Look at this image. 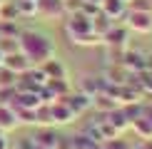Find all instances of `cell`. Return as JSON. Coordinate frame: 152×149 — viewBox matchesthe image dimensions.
I'll return each instance as SVG.
<instances>
[{
	"label": "cell",
	"instance_id": "obj_1",
	"mask_svg": "<svg viewBox=\"0 0 152 149\" xmlns=\"http://www.w3.org/2000/svg\"><path fill=\"white\" fill-rule=\"evenodd\" d=\"M18 45H20V52L30 60L33 67L48 62L50 57H55L53 40H50L45 33H40V30H23V33L18 35Z\"/></svg>",
	"mask_w": 152,
	"mask_h": 149
},
{
	"label": "cell",
	"instance_id": "obj_2",
	"mask_svg": "<svg viewBox=\"0 0 152 149\" xmlns=\"http://www.w3.org/2000/svg\"><path fill=\"white\" fill-rule=\"evenodd\" d=\"M65 33L75 45H100L102 37L92 30V20L82 12H72L65 22Z\"/></svg>",
	"mask_w": 152,
	"mask_h": 149
},
{
	"label": "cell",
	"instance_id": "obj_3",
	"mask_svg": "<svg viewBox=\"0 0 152 149\" xmlns=\"http://www.w3.org/2000/svg\"><path fill=\"white\" fill-rule=\"evenodd\" d=\"M125 17H127V30H135V33H142V35L152 33V12L127 10Z\"/></svg>",
	"mask_w": 152,
	"mask_h": 149
},
{
	"label": "cell",
	"instance_id": "obj_4",
	"mask_svg": "<svg viewBox=\"0 0 152 149\" xmlns=\"http://www.w3.org/2000/svg\"><path fill=\"white\" fill-rule=\"evenodd\" d=\"M127 37H130L127 25H125V27H122V25H117V27L112 25V27L102 35V42L110 50H125V47H127Z\"/></svg>",
	"mask_w": 152,
	"mask_h": 149
},
{
	"label": "cell",
	"instance_id": "obj_5",
	"mask_svg": "<svg viewBox=\"0 0 152 149\" xmlns=\"http://www.w3.org/2000/svg\"><path fill=\"white\" fill-rule=\"evenodd\" d=\"M3 67H8L10 72H15L18 77H20V74H25L33 65H30V60L25 57L20 50H15V52H10V55H5V57H3Z\"/></svg>",
	"mask_w": 152,
	"mask_h": 149
},
{
	"label": "cell",
	"instance_id": "obj_6",
	"mask_svg": "<svg viewBox=\"0 0 152 149\" xmlns=\"http://www.w3.org/2000/svg\"><path fill=\"white\" fill-rule=\"evenodd\" d=\"M50 112H53V124H70L75 119V112L70 109V104H67L62 97L50 104Z\"/></svg>",
	"mask_w": 152,
	"mask_h": 149
},
{
	"label": "cell",
	"instance_id": "obj_7",
	"mask_svg": "<svg viewBox=\"0 0 152 149\" xmlns=\"http://www.w3.org/2000/svg\"><path fill=\"white\" fill-rule=\"evenodd\" d=\"M37 15H45L48 20H58L65 15V3L62 0H37Z\"/></svg>",
	"mask_w": 152,
	"mask_h": 149
},
{
	"label": "cell",
	"instance_id": "obj_8",
	"mask_svg": "<svg viewBox=\"0 0 152 149\" xmlns=\"http://www.w3.org/2000/svg\"><path fill=\"white\" fill-rule=\"evenodd\" d=\"M100 12L107 15L110 20H117V17H125L127 3L125 0H100Z\"/></svg>",
	"mask_w": 152,
	"mask_h": 149
},
{
	"label": "cell",
	"instance_id": "obj_9",
	"mask_svg": "<svg viewBox=\"0 0 152 149\" xmlns=\"http://www.w3.org/2000/svg\"><path fill=\"white\" fill-rule=\"evenodd\" d=\"M37 67H42V72H45L48 80H67L65 65H62L60 60H55V57H50L48 62H42V65H37Z\"/></svg>",
	"mask_w": 152,
	"mask_h": 149
},
{
	"label": "cell",
	"instance_id": "obj_10",
	"mask_svg": "<svg viewBox=\"0 0 152 149\" xmlns=\"http://www.w3.org/2000/svg\"><path fill=\"white\" fill-rule=\"evenodd\" d=\"M120 65H122L127 72H145V55H140V52H127V50H125Z\"/></svg>",
	"mask_w": 152,
	"mask_h": 149
},
{
	"label": "cell",
	"instance_id": "obj_11",
	"mask_svg": "<svg viewBox=\"0 0 152 149\" xmlns=\"http://www.w3.org/2000/svg\"><path fill=\"white\" fill-rule=\"evenodd\" d=\"M33 139H35V144H40V147H48V149H58V147H60V139H62V137H58V134H55L50 127H42L40 132H37V134L33 137Z\"/></svg>",
	"mask_w": 152,
	"mask_h": 149
},
{
	"label": "cell",
	"instance_id": "obj_12",
	"mask_svg": "<svg viewBox=\"0 0 152 149\" xmlns=\"http://www.w3.org/2000/svg\"><path fill=\"white\" fill-rule=\"evenodd\" d=\"M18 114L15 109H12V104H0V129L3 132H10V129L18 127Z\"/></svg>",
	"mask_w": 152,
	"mask_h": 149
},
{
	"label": "cell",
	"instance_id": "obj_13",
	"mask_svg": "<svg viewBox=\"0 0 152 149\" xmlns=\"http://www.w3.org/2000/svg\"><path fill=\"white\" fill-rule=\"evenodd\" d=\"M62 99L70 104V109L75 112V117H80L87 107H92V97H87L85 92H80V95H72V97H62Z\"/></svg>",
	"mask_w": 152,
	"mask_h": 149
},
{
	"label": "cell",
	"instance_id": "obj_14",
	"mask_svg": "<svg viewBox=\"0 0 152 149\" xmlns=\"http://www.w3.org/2000/svg\"><path fill=\"white\" fill-rule=\"evenodd\" d=\"M107 87L105 82L100 77H85V82H82V92H85L87 97H95V95H100V92H105Z\"/></svg>",
	"mask_w": 152,
	"mask_h": 149
},
{
	"label": "cell",
	"instance_id": "obj_15",
	"mask_svg": "<svg viewBox=\"0 0 152 149\" xmlns=\"http://www.w3.org/2000/svg\"><path fill=\"white\" fill-rule=\"evenodd\" d=\"M107 122H110L112 127L117 129V132H122L125 127H130V119L125 117V112H122V109H117V107L112 109V112H107Z\"/></svg>",
	"mask_w": 152,
	"mask_h": 149
},
{
	"label": "cell",
	"instance_id": "obj_16",
	"mask_svg": "<svg viewBox=\"0 0 152 149\" xmlns=\"http://www.w3.org/2000/svg\"><path fill=\"white\" fill-rule=\"evenodd\" d=\"M15 8H18V15H28V17H35L37 15V0H15Z\"/></svg>",
	"mask_w": 152,
	"mask_h": 149
},
{
	"label": "cell",
	"instance_id": "obj_17",
	"mask_svg": "<svg viewBox=\"0 0 152 149\" xmlns=\"http://www.w3.org/2000/svg\"><path fill=\"white\" fill-rule=\"evenodd\" d=\"M132 127H135V132L140 134L142 139H150V137H152V122H150L145 114H142V117H137V119L132 122Z\"/></svg>",
	"mask_w": 152,
	"mask_h": 149
},
{
	"label": "cell",
	"instance_id": "obj_18",
	"mask_svg": "<svg viewBox=\"0 0 152 149\" xmlns=\"http://www.w3.org/2000/svg\"><path fill=\"white\" fill-rule=\"evenodd\" d=\"M110 27H112V20H110L107 15H102V12H97V15L92 17V30H95V33H97L100 37H102V35H105V33H107Z\"/></svg>",
	"mask_w": 152,
	"mask_h": 149
},
{
	"label": "cell",
	"instance_id": "obj_19",
	"mask_svg": "<svg viewBox=\"0 0 152 149\" xmlns=\"http://www.w3.org/2000/svg\"><path fill=\"white\" fill-rule=\"evenodd\" d=\"M23 30L18 27V20H0V35L3 37H18Z\"/></svg>",
	"mask_w": 152,
	"mask_h": 149
},
{
	"label": "cell",
	"instance_id": "obj_20",
	"mask_svg": "<svg viewBox=\"0 0 152 149\" xmlns=\"http://www.w3.org/2000/svg\"><path fill=\"white\" fill-rule=\"evenodd\" d=\"M0 20H20L15 3H5V0L0 3Z\"/></svg>",
	"mask_w": 152,
	"mask_h": 149
},
{
	"label": "cell",
	"instance_id": "obj_21",
	"mask_svg": "<svg viewBox=\"0 0 152 149\" xmlns=\"http://www.w3.org/2000/svg\"><path fill=\"white\" fill-rule=\"evenodd\" d=\"M12 109H15V114H18V122H23V124H37L35 109H25V107H12Z\"/></svg>",
	"mask_w": 152,
	"mask_h": 149
},
{
	"label": "cell",
	"instance_id": "obj_22",
	"mask_svg": "<svg viewBox=\"0 0 152 149\" xmlns=\"http://www.w3.org/2000/svg\"><path fill=\"white\" fill-rule=\"evenodd\" d=\"M0 50H3V55H10V52H15V50H20L18 37H3L0 35Z\"/></svg>",
	"mask_w": 152,
	"mask_h": 149
},
{
	"label": "cell",
	"instance_id": "obj_23",
	"mask_svg": "<svg viewBox=\"0 0 152 149\" xmlns=\"http://www.w3.org/2000/svg\"><path fill=\"white\" fill-rule=\"evenodd\" d=\"M127 10H137V12H152V0H127Z\"/></svg>",
	"mask_w": 152,
	"mask_h": 149
},
{
	"label": "cell",
	"instance_id": "obj_24",
	"mask_svg": "<svg viewBox=\"0 0 152 149\" xmlns=\"http://www.w3.org/2000/svg\"><path fill=\"white\" fill-rule=\"evenodd\" d=\"M0 149H10V144H8V137H5V132H0Z\"/></svg>",
	"mask_w": 152,
	"mask_h": 149
},
{
	"label": "cell",
	"instance_id": "obj_25",
	"mask_svg": "<svg viewBox=\"0 0 152 149\" xmlns=\"http://www.w3.org/2000/svg\"><path fill=\"white\" fill-rule=\"evenodd\" d=\"M145 72L152 74V55H147V57H145Z\"/></svg>",
	"mask_w": 152,
	"mask_h": 149
},
{
	"label": "cell",
	"instance_id": "obj_26",
	"mask_svg": "<svg viewBox=\"0 0 152 149\" xmlns=\"http://www.w3.org/2000/svg\"><path fill=\"white\" fill-rule=\"evenodd\" d=\"M3 57H5V55H3V50H0V65H3Z\"/></svg>",
	"mask_w": 152,
	"mask_h": 149
},
{
	"label": "cell",
	"instance_id": "obj_27",
	"mask_svg": "<svg viewBox=\"0 0 152 149\" xmlns=\"http://www.w3.org/2000/svg\"><path fill=\"white\" fill-rule=\"evenodd\" d=\"M35 149H48V147H40V144H35Z\"/></svg>",
	"mask_w": 152,
	"mask_h": 149
},
{
	"label": "cell",
	"instance_id": "obj_28",
	"mask_svg": "<svg viewBox=\"0 0 152 149\" xmlns=\"http://www.w3.org/2000/svg\"><path fill=\"white\" fill-rule=\"evenodd\" d=\"M0 3H3V0H0Z\"/></svg>",
	"mask_w": 152,
	"mask_h": 149
},
{
	"label": "cell",
	"instance_id": "obj_29",
	"mask_svg": "<svg viewBox=\"0 0 152 149\" xmlns=\"http://www.w3.org/2000/svg\"><path fill=\"white\" fill-rule=\"evenodd\" d=\"M0 132H3V129H0Z\"/></svg>",
	"mask_w": 152,
	"mask_h": 149
}]
</instances>
